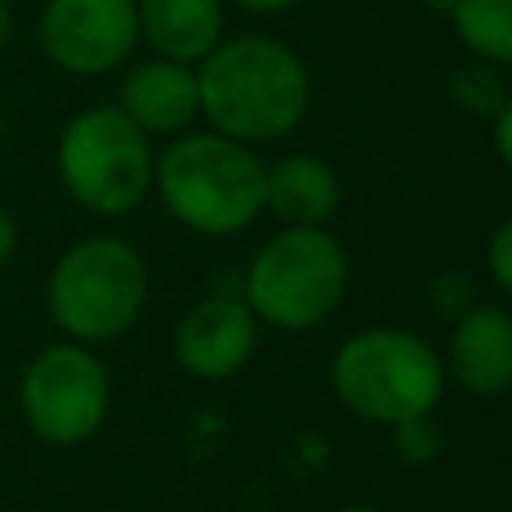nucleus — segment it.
Wrapping results in <instances>:
<instances>
[{"instance_id": "obj_1", "label": "nucleus", "mask_w": 512, "mask_h": 512, "mask_svg": "<svg viewBox=\"0 0 512 512\" xmlns=\"http://www.w3.org/2000/svg\"><path fill=\"white\" fill-rule=\"evenodd\" d=\"M200 116L240 144L288 136L308 112V72L300 56L268 36L220 40L196 64Z\"/></svg>"}, {"instance_id": "obj_2", "label": "nucleus", "mask_w": 512, "mask_h": 512, "mask_svg": "<svg viewBox=\"0 0 512 512\" xmlns=\"http://www.w3.org/2000/svg\"><path fill=\"white\" fill-rule=\"evenodd\" d=\"M164 208L200 236H236L264 212V164L220 132H180L152 168Z\"/></svg>"}, {"instance_id": "obj_3", "label": "nucleus", "mask_w": 512, "mask_h": 512, "mask_svg": "<svg viewBox=\"0 0 512 512\" xmlns=\"http://www.w3.org/2000/svg\"><path fill=\"white\" fill-rule=\"evenodd\" d=\"M440 352L408 328H364L348 336L328 368L336 400L368 424H404L432 416L444 396Z\"/></svg>"}, {"instance_id": "obj_4", "label": "nucleus", "mask_w": 512, "mask_h": 512, "mask_svg": "<svg viewBox=\"0 0 512 512\" xmlns=\"http://www.w3.org/2000/svg\"><path fill=\"white\" fill-rule=\"evenodd\" d=\"M348 288V256L324 228L284 224L244 272V304L256 320L308 332L336 312Z\"/></svg>"}, {"instance_id": "obj_5", "label": "nucleus", "mask_w": 512, "mask_h": 512, "mask_svg": "<svg viewBox=\"0 0 512 512\" xmlns=\"http://www.w3.org/2000/svg\"><path fill=\"white\" fill-rule=\"evenodd\" d=\"M144 296V260L120 236H88L72 244L48 276V316L76 344H104L128 332Z\"/></svg>"}, {"instance_id": "obj_6", "label": "nucleus", "mask_w": 512, "mask_h": 512, "mask_svg": "<svg viewBox=\"0 0 512 512\" xmlns=\"http://www.w3.org/2000/svg\"><path fill=\"white\" fill-rule=\"evenodd\" d=\"M56 168L80 208L96 216H124L148 196L156 160L148 136L116 104H96L64 124Z\"/></svg>"}, {"instance_id": "obj_7", "label": "nucleus", "mask_w": 512, "mask_h": 512, "mask_svg": "<svg viewBox=\"0 0 512 512\" xmlns=\"http://www.w3.org/2000/svg\"><path fill=\"white\" fill-rule=\"evenodd\" d=\"M16 396L20 416L36 440L72 448L100 432L112 404V380L104 360L88 344L64 340L28 360Z\"/></svg>"}, {"instance_id": "obj_8", "label": "nucleus", "mask_w": 512, "mask_h": 512, "mask_svg": "<svg viewBox=\"0 0 512 512\" xmlns=\"http://www.w3.org/2000/svg\"><path fill=\"white\" fill-rule=\"evenodd\" d=\"M140 40L136 0H48L40 44L72 76H100L128 60Z\"/></svg>"}, {"instance_id": "obj_9", "label": "nucleus", "mask_w": 512, "mask_h": 512, "mask_svg": "<svg viewBox=\"0 0 512 512\" xmlns=\"http://www.w3.org/2000/svg\"><path fill=\"white\" fill-rule=\"evenodd\" d=\"M176 364L200 380L236 376L256 352V316L240 296H204L172 332Z\"/></svg>"}, {"instance_id": "obj_10", "label": "nucleus", "mask_w": 512, "mask_h": 512, "mask_svg": "<svg viewBox=\"0 0 512 512\" xmlns=\"http://www.w3.org/2000/svg\"><path fill=\"white\" fill-rule=\"evenodd\" d=\"M144 136H180L200 116L196 68L180 60H144L120 84L116 104Z\"/></svg>"}, {"instance_id": "obj_11", "label": "nucleus", "mask_w": 512, "mask_h": 512, "mask_svg": "<svg viewBox=\"0 0 512 512\" xmlns=\"http://www.w3.org/2000/svg\"><path fill=\"white\" fill-rule=\"evenodd\" d=\"M452 380L472 396H500L512 384V320L496 304H472L456 316L448 340Z\"/></svg>"}, {"instance_id": "obj_12", "label": "nucleus", "mask_w": 512, "mask_h": 512, "mask_svg": "<svg viewBox=\"0 0 512 512\" xmlns=\"http://www.w3.org/2000/svg\"><path fill=\"white\" fill-rule=\"evenodd\" d=\"M140 36L164 60L200 64L224 40L220 0H136Z\"/></svg>"}, {"instance_id": "obj_13", "label": "nucleus", "mask_w": 512, "mask_h": 512, "mask_svg": "<svg viewBox=\"0 0 512 512\" xmlns=\"http://www.w3.org/2000/svg\"><path fill=\"white\" fill-rule=\"evenodd\" d=\"M340 204L336 172L308 152H292L264 168V208L276 212L284 224L320 228Z\"/></svg>"}, {"instance_id": "obj_14", "label": "nucleus", "mask_w": 512, "mask_h": 512, "mask_svg": "<svg viewBox=\"0 0 512 512\" xmlns=\"http://www.w3.org/2000/svg\"><path fill=\"white\" fill-rule=\"evenodd\" d=\"M452 24L476 60L504 68L512 60V0H452Z\"/></svg>"}, {"instance_id": "obj_15", "label": "nucleus", "mask_w": 512, "mask_h": 512, "mask_svg": "<svg viewBox=\"0 0 512 512\" xmlns=\"http://www.w3.org/2000/svg\"><path fill=\"white\" fill-rule=\"evenodd\" d=\"M448 92H452V100H456L464 112H480V116H492L496 108L508 104L500 68L488 64V60L460 64V68L452 72V80H448Z\"/></svg>"}, {"instance_id": "obj_16", "label": "nucleus", "mask_w": 512, "mask_h": 512, "mask_svg": "<svg viewBox=\"0 0 512 512\" xmlns=\"http://www.w3.org/2000/svg\"><path fill=\"white\" fill-rule=\"evenodd\" d=\"M392 452L404 464H432L444 452V432L432 416H416L404 424H392Z\"/></svg>"}, {"instance_id": "obj_17", "label": "nucleus", "mask_w": 512, "mask_h": 512, "mask_svg": "<svg viewBox=\"0 0 512 512\" xmlns=\"http://www.w3.org/2000/svg\"><path fill=\"white\" fill-rule=\"evenodd\" d=\"M488 272L500 292H512V224H496L488 240Z\"/></svg>"}, {"instance_id": "obj_18", "label": "nucleus", "mask_w": 512, "mask_h": 512, "mask_svg": "<svg viewBox=\"0 0 512 512\" xmlns=\"http://www.w3.org/2000/svg\"><path fill=\"white\" fill-rule=\"evenodd\" d=\"M492 116H496V156L508 164V156H512V108L504 104Z\"/></svg>"}, {"instance_id": "obj_19", "label": "nucleus", "mask_w": 512, "mask_h": 512, "mask_svg": "<svg viewBox=\"0 0 512 512\" xmlns=\"http://www.w3.org/2000/svg\"><path fill=\"white\" fill-rule=\"evenodd\" d=\"M12 252H16V224H12V216L0 208V264H8Z\"/></svg>"}, {"instance_id": "obj_20", "label": "nucleus", "mask_w": 512, "mask_h": 512, "mask_svg": "<svg viewBox=\"0 0 512 512\" xmlns=\"http://www.w3.org/2000/svg\"><path fill=\"white\" fill-rule=\"evenodd\" d=\"M240 8H248V12H288L292 4H300V0H236Z\"/></svg>"}, {"instance_id": "obj_21", "label": "nucleus", "mask_w": 512, "mask_h": 512, "mask_svg": "<svg viewBox=\"0 0 512 512\" xmlns=\"http://www.w3.org/2000/svg\"><path fill=\"white\" fill-rule=\"evenodd\" d=\"M8 28H12V12H8V0H0V44H4Z\"/></svg>"}, {"instance_id": "obj_22", "label": "nucleus", "mask_w": 512, "mask_h": 512, "mask_svg": "<svg viewBox=\"0 0 512 512\" xmlns=\"http://www.w3.org/2000/svg\"><path fill=\"white\" fill-rule=\"evenodd\" d=\"M336 512H380V508H372V504H344V508H336Z\"/></svg>"}, {"instance_id": "obj_23", "label": "nucleus", "mask_w": 512, "mask_h": 512, "mask_svg": "<svg viewBox=\"0 0 512 512\" xmlns=\"http://www.w3.org/2000/svg\"><path fill=\"white\" fill-rule=\"evenodd\" d=\"M0 120H4V104H0Z\"/></svg>"}]
</instances>
